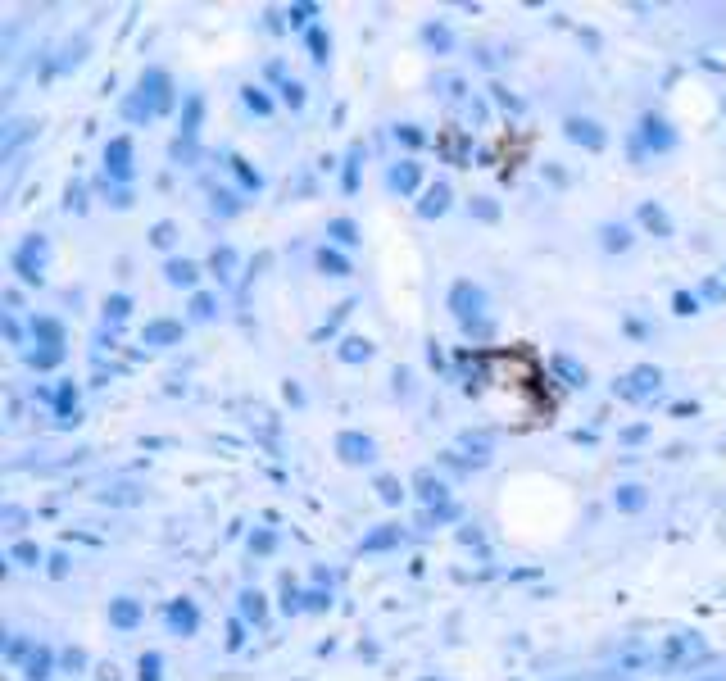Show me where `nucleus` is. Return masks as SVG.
I'll return each instance as SVG.
<instances>
[{"mask_svg": "<svg viewBox=\"0 0 726 681\" xmlns=\"http://www.w3.org/2000/svg\"><path fill=\"white\" fill-rule=\"evenodd\" d=\"M114 173H118V178L128 173V146H123V141H118V146H114Z\"/></svg>", "mask_w": 726, "mask_h": 681, "instance_id": "f257e3e1", "label": "nucleus"}, {"mask_svg": "<svg viewBox=\"0 0 726 681\" xmlns=\"http://www.w3.org/2000/svg\"><path fill=\"white\" fill-rule=\"evenodd\" d=\"M173 277H177V282H191V277H196V268H191V264H173Z\"/></svg>", "mask_w": 726, "mask_h": 681, "instance_id": "f03ea898", "label": "nucleus"}]
</instances>
